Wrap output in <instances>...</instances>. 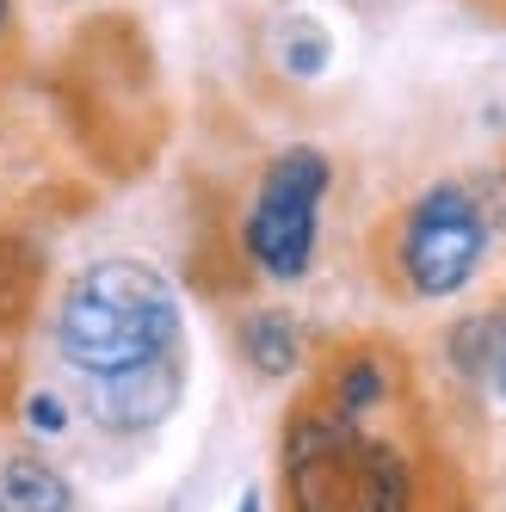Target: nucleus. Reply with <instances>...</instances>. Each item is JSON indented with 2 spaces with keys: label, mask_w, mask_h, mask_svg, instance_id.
Instances as JSON below:
<instances>
[{
  "label": "nucleus",
  "mask_w": 506,
  "mask_h": 512,
  "mask_svg": "<svg viewBox=\"0 0 506 512\" xmlns=\"http://www.w3.org/2000/svg\"><path fill=\"white\" fill-rule=\"evenodd\" d=\"M179 297L173 284L142 260H99L62 290L56 352L81 377H124L142 364L173 358Z\"/></svg>",
  "instance_id": "nucleus-1"
},
{
  "label": "nucleus",
  "mask_w": 506,
  "mask_h": 512,
  "mask_svg": "<svg viewBox=\"0 0 506 512\" xmlns=\"http://www.w3.org/2000/svg\"><path fill=\"white\" fill-rule=\"evenodd\" d=\"M284 475H291L297 512H408L414 482L389 445L365 438L352 420L303 414L284 438Z\"/></svg>",
  "instance_id": "nucleus-2"
},
{
  "label": "nucleus",
  "mask_w": 506,
  "mask_h": 512,
  "mask_svg": "<svg viewBox=\"0 0 506 512\" xmlns=\"http://www.w3.org/2000/svg\"><path fill=\"white\" fill-rule=\"evenodd\" d=\"M328 179H334V167H328L321 149H284L260 173V192H253V210L241 223V247H247V260L260 266L266 278L297 284L309 272Z\"/></svg>",
  "instance_id": "nucleus-3"
},
{
  "label": "nucleus",
  "mask_w": 506,
  "mask_h": 512,
  "mask_svg": "<svg viewBox=\"0 0 506 512\" xmlns=\"http://www.w3.org/2000/svg\"><path fill=\"white\" fill-rule=\"evenodd\" d=\"M395 253H402V278L414 297H457L488 260V216L476 192L457 186V179L420 192L402 216Z\"/></svg>",
  "instance_id": "nucleus-4"
},
{
  "label": "nucleus",
  "mask_w": 506,
  "mask_h": 512,
  "mask_svg": "<svg viewBox=\"0 0 506 512\" xmlns=\"http://www.w3.org/2000/svg\"><path fill=\"white\" fill-rule=\"evenodd\" d=\"M173 408H179V364L173 358L142 364V371H124V377H87V414L118 438L155 432Z\"/></svg>",
  "instance_id": "nucleus-5"
},
{
  "label": "nucleus",
  "mask_w": 506,
  "mask_h": 512,
  "mask_svg": "<svg viewBox=\"0 0 506 512\" xmlns=\"http://www.w3.org/2000/svg\"><path fill=\"white\" fill-rule=\"evenodd\" d=\"M0 512H75V488L38 457H13L0 469Z\"/></svg>",
  "instance_id": "nucleus-6"
},
{
  "label": "nucleus",
  "mask_w": 506,
  "mask_h": 512,
  "mask_svg": "<svg viewBox=\"0 0 506 512\" xmlns=\"http://www.w3.org/2000/svg\"><path fill=\"white\" fill-rule=\"evenodd\" d=\"M241 358L253 364L260 377H291L297 371V358H303V340H297V321L291 315H272V309H260V315H247L241 321Z\"/></svg>",
  "instance_id": "nucleus-7"
},
{
  "label": "nucleus",
  "mask_w": 506,
  "mask_h": 512,
  "mask_svg": "<svg viewBox=\"0 0 506 512\" xmlns=\"http://www.w3.org/2000/svg\"><path fill=\"white\" fill-rule=\"evenodd\" d=\"M389 395V371H383V358H371V352H358V358H346L340 364V377H334V414L340 420H365L377 401Z\"/></svg>",
  "instance_id": "nucleus-8"
},
{
  "label": "nucleus",
  "mask_w": 506,
  "mask_h": 512,
  "mask_svg": "<svg viewBox=\"0 0 506 512\" xmlns=\"http://www.w3.org/2000/svg\"><path fill=\"white\" fill-rule=\"evenodd\" d=\"M284 68H291L297 81L321 75V68H328V31H315V25L291 31V44H284Z\"/></svg>",
  "instance_id": "nucleus-9"
},
{
  "label": "nucleus",
  "mask_w": 506,
  "mask_h": 512,
  "mask_svg": "<svg viewBox=\"0 0 506 512\" xmlns=\"http://www.w3.org/2000/svg\"><path fill=\"white\" fill-rule=\"evenodd\" d=\"M25 426L31 432H44V438H56V432H68V408H62V401L56 395H25Z\"/></svg>",
  "instance_id": "nucleus-10"
},
{
  "label": "nucleus",
  "mask_w": 506,
  "mask_h": 512,
  "mask_svg": "<svg viewBox=\"0 0 506 512\" xmlns=\"http://www.w3.org/2000/svg\"><path fill=\"white\" fill-rule=\"evenodd\" d=\"M488 371H494V383H500V395H506V315L494 321V352H488Z\"/></svg>",
  "instance_id": "nucleus-11"
},
{
  "label": "nucleus",
  "mask_w": 506,
  "mask_h": 512,
  "mask_svg": "<svg viewBox=\"0 0 506 512\" xmlns=\"http://www.w3.org/2000/svg\"><path fill=\"white\" fill-rule=\"evenodd\" d=\"M235 512H266V500H260V494H253V488H247V494H241V506H235Z\"/></svg>",
  "instance_id": "nucleus-12"
},
{
  "label": "nucleus",
  "mask_w": 506,
  "mask_h": 512,
  "mask_svg": "<svg viewBox=\"0 0 506 512\" xmlns=\"http://www.w3.org/2000/svg\"><path fill=\"white\" fill-rule=\"evenodd\" d=\"M0 25H7V0H0Z\"/></svg>",
  "instance_id": "nucleus-13"
}]
</instances>
